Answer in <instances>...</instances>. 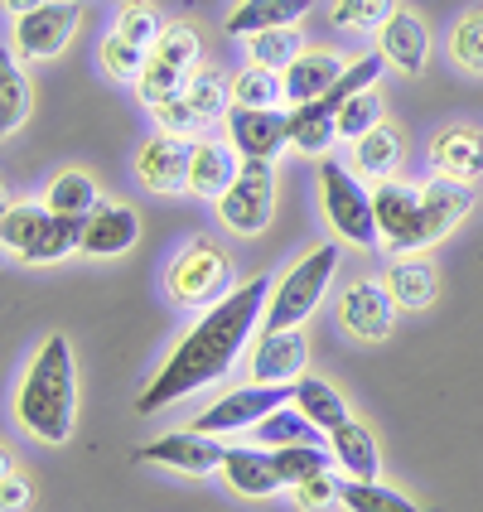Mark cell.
Wrapping results in <instances>:
<instances>
[{
	"mask_svg": "<svg viewBox=\"0 0 483 512\" xmlns=\"http://www.w3.org/2000/svg\"><path fill=\"white\" fill-rule=\"evenodd\" d=\"M252 435H256V445H271V450H276V445H305V440L319 445V435H324V430L314 426L295 401H285V406H276L266 421H256Z\"/></svg>",
	"mask_w": 483,
	"mask_h": 512,
	"instance_id": "cell-27",
	"label": "cell"
},
{
	"mask_svg": "<svg viewBox=\"0 0 483 512\" xmlns=\"http://www.w3.org/2000/svg\"><path fill=\"white\" fill-rule=\"evenodd\" d=\"M136 237H141L136 213H131L126 203H107V199H102L92 213H87L78 252H83V256H121L126 247H136Z\"/></svg>",
	"mask_w": 483,
	"mask_h": 512,
	"instance_id": "cell-16",
	"label": "cell"
},
{
	"mask_svg": "<svg viewBox=\"0 0 483 512\" xmlns=\"http://www.w3.org/2000/svg\"><path fill=\"white\" fill-rule=\"evenodd\" d=\"M329 450H334V464H339L348 479H377V469H382L377 440L358 421H343L339 430H329Z\"/></svg>",
	"mask_w": 483,
	"mask_h": 512,
	"instance_id": "cell-24",
	"label": "cell"
},
{
	"mask_svg": "<svg viewBox=\"0 0 483 512\" xmlns=\"http://www.w3.org/2000/svg\"><path fill=\"white\" fill-rule=\"evenodd\" d=\"M353 160H358V170L368 179H392L401 165V136L382 121V126H372L363 141H353Z\"/></svg>",
	"mask_w": 483,
	"mask_h": 512,
	"instance_id": "cell-28",
	"label": "cell"
},
{
	"mask_svg": "<svg viewBox=\"0 0 483 512\" xmlns=\"http://www.w3.org/2000/svg\"><path fill=\"white\" fill-rule=\"evenodd\" d=\"M334 141H339V107H329L324 97L290 107V145L300 155H329Z\"/></svg>",
	"mask_w": 483,
	"mask_h": 512,
	"instance_id": "cell-22",
	"label": "cell"
},
{
	"mask_svg": "<svg viewBox=\"0 0 483 512\" xmlns=\"http://www.w3.org/2000/svg\"><path fill=\"white\" fill-rule=\"evenodd\" d=\"M343 508L353 512H416L406 493H392L377 479H343Z\"/></svg>",
	"mask_w": 483,
	"mask_h": 512,
	"instance_id": "cell-34",
	"label": "cell"
},
{
	"mask_svg": "<svg viewBox=\"0 0 483 512\" xmlns=\"http://www.w3.org/2000/svg\"><path fill=\"white\" fill-rule=\"evenodd\" d=\"M223 455H228V445H218V435L199 426L170 430L136 450L141 464H160V469H179V474H213V469H223Z\"/></svg>",
	"mask_w": 483,
	"mask_h": 512,
	"instance_id": "cell-11",
	"label": "cell"
},
{
	"mask_svg": "<svg viewBox=\"0 0 483 512\" xmlns=\"http://www.w3.org/2000/svg\"><path fill=\"white\" fill-rule=\"evenodd\" d=\"M247 49H252V63H266V68H290L295 58L305 54V39H300V29L295 25H276V29H261L247 39Z\"/></svg>",
	"mask_w": 483,
	"mask_h": 512,
	"instance_id": "cell-32",
	"label": "cell"
},
{
	"mask_svg": "<svg viewBox=\"0 0 483 512\" xmlns=\"http://www.w3.org/2000/svg\"><path fill=\"white\" fill-rule=\"evenodd\" d=\"M25 503H29V484L15 474V464L5 459V464H0V508L15 512V508H25Z\"/></svg>",
	"mask_w": 483,
	"mask_h": 512,
	"instance_id": "cell-45",
	"label": "cell"
},
{
	"mask_svg": "<svg viewBox=\"0 0 483 512\" xmlns=\"http://www.w3.org/2000/svg\"><path fill=\"white\" fill-rule=\"evenodd\" d=\"M15 421L44 440V445H63L78 421V377H73V348L63 334H49L39 343L34 363H29L25 382L15 392Z\"/></svg>",
	"mask_w": 483,
	"mask_h": 512,
	"instance_id": "cell-2",
	"label": "cell"
},
{
	"mask_svg": "<svg viewBox=\"0 0 483 512\" xmlns=\"http://www.w3.org/2000/svg\"><path fill=\"white\" fill-rule=\"evenodd\" d=\"M223 479H228V488H237L242 498H271L276 488H285L271 445H266V450H228V455H223Z\"/></svg>",
	"mask_w": 483,
	"mask_h": 512,
	"instance_id": "cell-20",
	"label": "cell"
},
{
	"mask_svg": "<svg viewBox=\"0 0 483 512\" xmlns=\"http://www.w3.org/2000/svg\"><path fill=\"white\" fill-rule=\"evenodd\" d=\"M372 126H382V97L377 87H363L339 107V141H363Z\"/></svg>",
	"mask_w": 483,
	"mask_h": 512,
	"instance_id": "cell-35",
	"label": "cell"
},
{
	"mask_svg": "<svg viewBox=\"0 0 483 512\" xmlns=\"http://www.w3.org/2000/svg\"><path fill=\"white\" fill-rule=\"evenodd\" d=\"M145 58H150V49L131 44V39H126V34H116V29L102 39V68L112 73L116 83H141Z\"/></svg>",
	"mask_w": 483,
	"mask_h": 512,
	"instance_id": "cell-36",
	"label": "cell"
},
{
	"mask_svg": "<svg viewBox=\"0 0 483 512\" xmlns=\"http://www.w3.org/2000/svg\"><path fill=\"white\" fill-rule=\"evenodd\" d=\"M387 290L397 295L401 310H426L430 300H435V271H430L426 261H392Z\"/></svg>",
	"mask_w": 483,
	"mask_h": 512,
	"instance_id": "cell-30",
	"label": "cell"
},
{
	"mask_svg": "<svg viewBox=\"0 0 483 512\" xmlns=\"http://www.w3.org/2000/svg\"><path fill=\"white\" fill-rule=\"evenodd\" d=\"M184 97L199 107L203 121H218V116L232 112V83H223L218 73H194L189 87H184Z\"/></svg>",
	"mask_w": 483,
	"mask_h": 512,
	"instance_id": "cell-39",
	"label": "cell"
},
{
	"mask_svg": "<svg viewBox=\"0 0 483 512\" xmlns=\"http://www.w3.org/2000/svg\"><path fill=\"white\" fill-rule=\"evenodd\" d=\"M474 208V194H469V184L464 179H450V174H440V179H430L426 189H421V218H416V228L406 232V242H401V252H421L430 242H440L445 232H455V223Z\"/></svg>",
	"mask_w": 483,
	"mask_h": 512,
	"instance_id": "cell-9",
	"label": "cell"
},
{
	"mask_svg": "<svg viewBox=\"0 0 483 512\" xmlns=\"http://www.w3.org/2000/svg\"><path fill=\"white\" fill-rule=\"evenodd\" d=\"M150 58L170 63V68H179V73H194V63H199V34H194L189 25H165V34L155 39Z\"/></svg>",
	"mask_w": 483,
	"mask_h": 512,
	"instance_id": "cell-38",
	"label": "cell"
},
{
	"mask_svg": "<svg viewBox=\"0 0 483 512\" xmlns=\"http://www.w3.org/2000/svg\"><path fill=\"white\" fill-rule=\"evenodd\" d=\"M266 300H271V281L266 276H252L247 285H237L232 295H223L213 310H203V319L179 339L165 368L150 377L141 397H136V411L150 416V411H165L174 401L194 397L199 387H213L218 377H228L237 353L247 348L256 319L266 314Z\"/></svg>",
	"mask_w": 483,
	"mask_h": 512,
	"instance_id": "cell-1",
	"label": "cell"
},
{
	"mask_svg": "<svg viewBox=\"0 0 483 512\" xmlns=\"http://www.w3.org/2000/svg\"><path fill=\"white\" fill-rule=\"evenodd\" d=\"M271 455H276V469H281V479L290 488L329 469V450H319V445H310V440H305V445H276Z\"/></svg>",
	"mask_w": 483,
	"mask_h": 512,
	"instance_id": "cell-37",
	"label": "cell"
},
{
	"mask_svg": "<svg viewBox=\"0 0 483 512\" xmlns=\"http://www.w3.org/2000/svg\"><path fill=\"white\" fill-rule=\"evenodd\" d=\"M397 295L387 290V281H358L343 290L339 300V324L353 334V339L382 343L392 334V319H397Z\"/></svg>",
	"mask_w": 483,
	"mask_h": 512,
	"instance_id": "cell-13",
	"label": "cell"
},
{
	"mask_svg": "<svg viewBox=\"0 0 483 512\" xmlns=\"http://www.w3.org/2000/svg\"><path fill=\"white\" fill-rule=\"evenodd\" d=\"M397 0H334V25L339 29H382L392 20Z\"/></svg>",
	"mask_w": 483,
	"mask_h": 512,
	"instance_id": "cell-40",
	"label": "cell"
},
{
	"mask_svg": "<svg viewBox=\"0 0 483 512\" xmlns=\"http://www.w3.org/2000/svg\"><path fill=\"white\" fill-rule=\"evenodd\" d=\"M165 285H170V300L179 310H213L223 295L237 290L232 285V256L199 237V242H189L184 252L174 256Z\"/></svg>",
	"mask_w": 483,
	"mask_h": 512,
	"instance_id": "cell-5",
	"label": "cell"
},
{
	"mask_svg": "<svg viewBox=\"0 0 483 512\" xmlns=\"http://www.w3.org/2000/svg\"><path fill=\"white\" fill-rule=\"evenodd\" d=\"M276 160H242V174L232 179V189L218 199V218L223 228L237 237H252V232L271 228V213H276Z\"/></svg>",
	"mask_w": 483,
	"mask_h": 512,
	"instance_id": "cell-7",
	"label": "cell"
},
{
	"mask_svg": "<svg viewBox=\"0 0 483 512\" xmlns=\"http://www.w3.org/2000/svg\"><path fill=\"white\" fill-rule=\"evenodd\" d=\"M34 5H49V0H5L10 15H25V10H34Z\"/></svg>",
	"mask_w": 483,
	"mask_h": 512,
	"instance_id": "cell-46",
	"label": "cell"
},
{
	"mask_svg": "<svg viewBox=\"0 0 483 512\" xmlns=\"http://www.w3.org/2000/svg\"><path fill=\"white\" fill-rule=\"evenodd\" d=\"M295 503L300 508H334V503H343V479L324 469V474H314L305 484H295Z\"/></svg>",
	"mask_w": 483,
	"mask_h": 512,
	"instance_id": "cell-44",
	"label": "cell"
},
{
	"mask_svg": "<svg viewBox=\"0 0 483 512\" xmlns=\"http://www.w3.org/2000/svg\"><path fill=\"white\" fill-rule=\"evenodd\" d=\"M377 49L406 78H421L426 73V58H430V34L411 10H392V20L377 29Z\"/></svg>",
	"mask_w": 483,
	"mask_h": 512,
	"instance_id": "cell-17",
	"label": "cell"
},
{
	"mask_svg": "<svg viewBox=\"0 0 483 512\" xmlns=\"http://www.w3.org/2000/svg\"><path fill=\"white\" fill-rule=\"evenodd\" d=\"M189 165H194V136H174V131H160L136 155V174H141V184L150 194L189 189Z\"/></svg>",
	"mask_w": 483,
	"mask_h": 512,
	"instance_id": "cell-14",
	"label": "cell"
},
{
	"mask_svg": "<svg viewBox=\"0 0 483 512\" xmlns=\"http://www.w3.org/2000/svg\"><path fill=\"white\" fill-rule=\"evenodd\" d=\"M334 271H339V247H334V242H319L300 266L285 271L281 285H271L261 329H300V324L319 310V300H324V290L334 281Z\"/></svg>",
	"mask_w": 483,
	"mask_h": 512,
	"instance_id": "cell-4",
	"label": "cell"
},
{
	"mask_svg": "<svg viewBox=\"0 0 483 512\" xmlns=\"http://www.w3.org/2000/svg\"><path fill=\"white\" fill-rule=\"evenodd\" d=\"M305 363H310V343L300 329H261V343L252 353L256 382H295L305 377Z\"/></svg>",
	"mask_w": 483,
	"mask_h": 512,
	"instance_id": "cell-15",
	"label": "cell"
},
{
	"mask_svg": "<svg viewBox=\"0 0 483 512\" xmlns=\"http://www.w3.org/2000/svg\"><path fill=\"white\" fill-rule=\"evenodd\" d=\"M44 203H49L54 213H63V218H87V213L102 203V194H97L92 174L63 170L58 179H49V194H44Z\"/></svg>",
	"mask_w": 483,
	"mask_h": 512,
	"instance_id": "cell-29",
	"label": "cell"
},
{
	"mask_svg": "<svg viewBox=\"0 0 483 512\" xmlns=\"http://www.w3.org/2000/svg\"><path fill=\"white\" fill-rule=\"evenodd\" d=\"M295 397V382H252V387H237L223 401H213L208 411H199V430L213 435H228V430H252L256 421H266L276 406Z\"/></svg>",
	"mask_w": 483,
	"mask_h": 512,
	"instance_id": "cell-10",
	"label": "cell"
},
{
	"mask_svg": "<svg viewBox=\"0 0 483 512\" xmlns=\"http://www.w3.org/2000/svg\"><path fill=\"white\" fill-rule=\"evenodd\" d=\"M430 165L450 179H479L483 174V136L469 126H450L430 141Z\"/></svg>",
	"mask_w": 483,
	"mask_h": 512,
	"instance_id": "cell-23",
	"label": "cell"
},
{
	"mask_svg": "<svg viewBox=\"0 0 483 512\" xmlns=\"http://www.w3.org/2000/svg\"><path fill=\"white\" fill-rule=\"evenodd\" d=\"M319 199H324L329 228L339 232L343 242H353V247H377V242H382L372 194L353 179L348 165H339V160H324V165H319Z\"/></svg>",
	"mask_w": 483,
	"mask_h": 512,
	"instance_id": "cell-6",
	"label": "cell"
},
{
	"mask_svg": "<svg viewBox=\"0 0 483 512\" xmlns=\"http://www.w3.org/2000/svg\"><path fill=\"white\" fill-rule=\"evenodd\" d=\"M126 5H136V0H126Z\"/></svg>",
	"mask_w": 483,
	"mask_h": 512,
	"instance_id": "cell-47",
	"label": "cell"
},
{
	"mask_svg": "<svg viewBox=\"0 0 483 512\" xmlns=\"http://www.w3.org/2000/svg\"><path fill=\"white\" fill-rule=\"evenodd\" d=\"M242 174V155L237 145L223 141H194V165H189V194L199 199H223L232 179Z\"/></svg>",
	"mask_w": 483,
	"mask_h": 512,
	"instance_id": "cell-19",
	"label": "cell"
},
{
	"mask_svg": "<svg viewBox=\"0 0 483 512\" xmlns=\"http://www.w3.org/2000/svg\"><path fill=\"white\" fill-rule=\"evenodd\" d=\"M290 401H295V406H300V411H305L324 435H329V430H339L343 421H353V416H348V401L339 397V387H329L324 377H295V397Z\"/></svg>",
	"mask_w": 483,
	"mask_h": 512,
	"instance_id": "cell-26",
	"label": "cell"
},
{
	"mask_svg": "<svg viewBox=\"0 0 483 512\" xmlns=\"http://www.w3.org/2000/svg\"><path fill=\"white\" fill-rule=\"evenodd\" d=\"M310 10V0H242L237 10L228 15V34L232 39H252L261 29H276V25H295L300 15Z\"/></svg>",
	"mask_w": 483,
	"mask_h": 512,
	"instance_id": "cell-25",
	"label": "cell"
},
{
	"mask_svg": "<svg viewBox=\"0 0 483 512\" xmlns=\"http://www.w3.org/2000/svg\"><path fill=\"white\" fill-rule=\"evenodd\" d=\"M83 223L87 218H63L49 203H10L5 218H0V237L25 266H44V261L78 252Z\"/></svg>",
	"mask_w": 483,
	"mask_h": 512,
	"instance_id": "cell-3",
	"label": "cell"
},
{
	"mask_svg": "<svg viewBox=\"0 0 483 512\" xmlns=\"http://www.w3.org/2000/svg\"><path fill=\"white\" fill-rule=\"evenodd\" d=\"M450 54H455L459 68L483 73V10H469V15L455 25V34H450Z\"/></svg>",
	"mask_w": 483,
	"mask_h": 512,
	"instance_id": "cell-41",
	"label": "cell"
},
{
	"mask_svg": "<svg viewBox=\"0 0 483 512\" xmlns=\"http://www.w3.org/2000/svg\"><path fill=\"white\" fill-rule=\"evenodd\" d=\"M150 112L160 121V131H174V136H199L203 126H208L189 97H170V102H160V107H150Z\"/></svg>",
	"mask_w": 483,
	"mask_h": 512,
	"instance_id": "cell-43",
	"label": "cell"
},
{
	"mask_svg": "<svg viewBox=\"0 0 483 512\" xmlns=\"http://www.w3.org/2000/svg\"><path fill=\"white\" fill-rule=\"evenodd\" d=\"M343 68H348V63H343L339 54H329V49H305V54L285 68V97H290V102H314V97H324L329 87L339 83Z\"/></svg>",
	"mask_w": 483,
	"mask_h": 512,
	"instance_id": "cell-21",
	"label": "cell"
},
{
	"mask_svg": "<svg viewBox=\"0 0 483 512\" xmlns=\"http://www.w3.org/2000/svg\"><path fill=\"white\" fill-rule=\"evenodd\" d=\"M228 141L237 145L242 160H276L290 145V116L276 112V107H242V102H232Z\"/></svg>",
	"mask_w": 483,
	"mask_h": 512,
	"instance_id": "cell-12",
	"label": "cell"
},
{
	"mask_svg": "<svg viewBox=\"0 0 483 512\" xmlns=\"http://www.w3.org/2000/svg\"><path fill=\"white\" fill-rule=\"evenodd\" d=\"M281 97H285V73L281 68L247 63V68L232 78V102H242V107H276Z\"/></svg>",
	"mask_w": 483,
	"mask_h": 512,
	"instance_id": "cell-31",
	"label": "cell"
},
{
	"mask_svg": "<svg viewBox=\"0 0 483 512\" xmlns=\"http://www.w3.org/2000/svg\"><path fill=\"white\" fill-rule=\"evenodd\" d=\"M372 208H377L382 247L397 256L401 242H406V232L416 228V218H421V189H411V184H401V179H382V184L372 189Z\"/></svg>",
	"mask_w": 483,
	"mask_h": 512,
	"instance_id": "cell-18",
	"label": "cell"
},
{
	"mask_svg": "<svg viewBox=\"0 0 483 512\" xmlns=\"http://www.w3.org/2000/svg\"><path fill=\"white\" fill-rule=\"evenodd\" d=\"M116 34H126V39L141 44V49H155V39L165 34V20L150 10V0H136V5H126V15H121Z\"/></svg>",
	"mask_w": 483,
	"mask_h": 512,
	"instance_id": "cell-42",
	"label": "cell"
},
{
	"mask_svg": "<svg viewBox=\"0 0 483 512\" xmlns=\"http://www.w3.org/2000/svg\"><path fill=\"white\" fill-rule=\"evenodd\" d=\"M78 20H83V5L78 0H49V5H34L25 15H15V29H10V44L15 54L34 63V58H54L68 49V39L78 34Z\"/></svg>",
	"mask_w": 483,
	"mask_h": 512,
	"instance_id": "cell-8",
	"label": "cell"
},
{
	"mask_svg": "<svg viewBox=\"0 0 483 512\" xmlns=\"http://www.w3.org/2000/svg\"><path fill=\"white\" fill-rule=\"evenodd\" d=\"M29 102H34V92H29V78L20 73V63H5L0 68V131L5 136H15L29 121Z\"/></svg>",
	"mask_w": 483,
	"mask_h": 512,
	"instance_id": "cell-33",
	"label": "cell"
}]
</instances>
